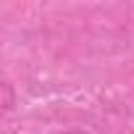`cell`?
Returning a JSON list of instances; mask_svg holds the SVG:
<instances>
[{"label":"cell","mask_w":134,"mask_h":134,"mask_svg":"<svg viewBox=\"0 0 134 134\" xmlns=\"http://www.w3.org/2000/svg\"><path fill=\"white\" fill-rule=\"evenodd\" d=\"M0 92H3V100H0L3 110H5V113H8V110H13V105H16V92H13V84H11V82H3V84H0Z\"/></svg>","instance_id":"obj_1"},{"label":"cell","mask_w":134,"mask_h":134,"mask_svg":"<svg viewBox=\"0 0 134 134\" xmlns=\"http://www.w3.org/2000/svg\"><path fill=\"white\" fill-rule=\"evenodd\" d=\"M60 134H90V131H84V129H69V131H60Z\"/></svg>","instance_id":"obj_2"}]
</instances>
